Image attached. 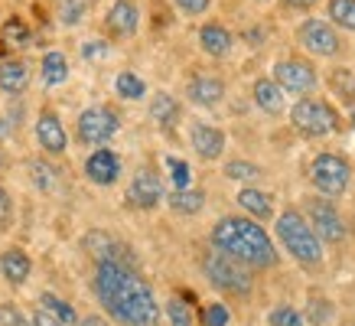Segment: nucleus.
Here are the masks:
<instances>
[{"label": "nucleus", "mask_w": 355, "mask_h": 326, "mask_svg": "<svg viewBox=\"0 0 355 326\" xmlns=\"http://www.w3.org/2000/svg\"><path fill=\"white\" fill-rule=\"evenodd\" d=\"M3 40L7 43H13V46H26L30 43V30H26V23L23 20H7V26H3Z\"/></svg>", "instance_id": "obj_30"}, {"label": "nucleus", "mask_w": 355, "mask_h": 326, "mask_svg": "<svg viewBox=\"0 0 355 326\" xmlns=\"http://www.w3.org/2000/svg\"><path fill=\"white\" fill-rule=\"evenodd\" d=\"M10 212H13L10 196H7V189L0 186V225H7V222H10Z\"/></svg>", "instance_id": "obj_42"}, {"label": "nucleus", "mask_w": 355, "mask_h": 326, "mask_svg": "<svg viewBox=\"0 0 355 326\" xmlns=\"http://www.w3.org/2000/svg\"><path fill=\"white\" fill-rule=\"evenodd\" d=\"M268 323L270 326H303V314L293 310V307H277L268 314Z\"/></svg>", "instance_id": "obj_29"}, {"label": "nucleus", "mask_w": 355, "mask_h": 326, "mask_svg": "<svg viewBox=\"0 0 355 326\" xmlns=\"http://www.w3.org/2000/svg\"><path fill=\"white\" fill-rule=\"evenodd\" d=\"M85 7H88V0H65V7H62L65 26H76V23L85 17Z\"/></svg>", "instance_id": "obj_37"}, {"label": "nucleus", "mask_w": 355, "mask_h": 326, "mask_svg": "<svg viewBox=\"0 0 355 326\" xmlns=\"http://www.w3.org/2000/svg\"><path fill=\"white\" fill-rule=\"evenodd\" d=\"M189 98H193V105L212 108V105H218V101L225 98V85H222V78L196 76L193 82H189Z\"/></svg>", "instance_id": "obj_15"}, {"label": "nucleus", "mask_w": 355, "mask_h": 326, "mask_svg": "<svg viewBox=\"0 0 355 326\" xmlns=\"http://www.w3.org/2000/svg\"><path fill=\"white\" fill-rule=\"evenodd\" d=\"M352 124H355V114H352Z\"/></svg>", "instance_id": "obj_48"}, {"label": "nucleus", "mask_w": 355, "mask_h": 326, "mask_svg": "<svg viewBox=\"0 0 355 326\" xmlns=\"http://www.w3.org/2000/svg\"><path fill=\"white\" fill-rule=\"evenodd\" d=\"M238 206L245 209L248 216H254V218H270L274 216L270 196L261 193V189H241V193H238Z\"/></svg>", "instance_id": "obj_22"}, {"label": "nucleus", "mask_w": 355, "mask_h": 326, "mask_svg": "<svg viewBox=\"0 0 355 326\" xmlns=\"http://www.w3.org/2000/svg\"><path fill=\"white\" fill-rule=\"evenodd\" d=\"M287 7H297V10H310V7H316L320 0H284Z\"/></svg>", "instance_id": "obj_44"}, {"label": "nucleus", "mask_w": 355, "mask_h": 326, "mask_svg": "<svg viewBox=\"0 0 355 326\" xmlns=\"http://www.w3.org/2000/svg\"><path fill=\"white\" fill-rule=\"evenodd\" d=\"M166 166H170V176H173V183H176V189H189V163L183 160H176V157H170L166 160Z\"/></svg>", "instance_id": "obj_36"}, {"label": "nucleus", "mask_w": 355, "mask_h": 326, "mask_svg": "<svg viewBox=\"0 0 355 326\" xmlns=\"http://www.w3.org/2000/svg\"><path fill=\"white\" fill-rule=\"evenodd\" d=\"M85 248L92 251V258L98 261V264H105V261H121V245L114 239H111L108 232H88L85 235ZM124 264V261H121Z\"/></svg>", "instance_id": "obj_19"}, {"label": "nucleus", "mask_w": 355, "mask_h": 326, "mask_svg": "<svg viewBox=\"0 0 355 326\" xmlns=\"http://www.w3.org/2000/svg\"><path fill=\"white\" fill-rule=\"evenodd\" d=\"M78 326H105L101 316H85V320H78Z\"/></svg>", "instance_id": "obj_45"}, {"label": "nucleus", "mask_w": 355, "mask_h": 326, "mask_svg": "<svg viewBox=\"0 0 355 326\" xmlns=\"http://www.w3.org/2000/svg\"><path fill=\"white\" fill-rule=\"evenodd\" d=\"M150 118L157 121V124H163V128H173V121L180 118V105H176V98L166 95V92H160V95L150 101Z\"/></svg>", "instance_id": "obj_23"}, {"label": "nucleus", "mask_w": 355, "mask_h": 326, "mask_svg": "<svg viewBox=\"0 0 355 326\" xmlns=\"http://www.w3.org/2000/svg\"><path fill=\"white\" fill-rule=\"evenodd\" d=\"M137 20H140V13H137V3H134V0H118L108 13V26H111V33H118V36L137 33Z\"/></svg>", "instance_id": "obj_16"}, {"label": "nucleus", "mask_w": 355, "mask_h": 326, "mask_svg": "<svg viewBox=\"0 0 355 326\" xmlns=\"http://www.w3.org/2000/svg\"><path fill=\"white\" fill-rule=\"evenodd\" d=\"M69 78V59L62 53H46L43 55V82L46 85H62Z\"/></svg>", "instance_id": "obj_25"}, {"label": "nucleus", "mask_w": 355, "mask_h": 326, "mask_svg": "<svg viewBox=\"0 0 355 326\" xmlns=\"http://www.w3.org/2000/svg\"><path fill=\"white\" fill-rule=\"evenodd\" d=\"M225 176L228 180H254V176H261V170L248 160H232L225 166Z\"/></svg>", "instance_id": "obj_32"}, {"label": "nucleus", "mask_w": 355, "mask_h": 326, "mask_svg": "<svg viewBox=\"0 0 355 326\" xmlns=\"http://www.w3.org/2000/svg\"><path fill=\"white\" fill-rule=\"evenodd\" d=\"M30 258L23 255L20 248H10V251H3L0 255V271H3V277L10 284H23L26 277H30Z\"/></svg>", "instance_id": "obj_21"}, {"label": "nucleus", "mask_w": 355, "mask_h": 326, "mask_svg": "<svg viewBox=\"0 0 355 326\" xmlns=\"http://www.w3.org/2000/svg\"><path fill=\"white\" fill-rule=\"evenodd\" d=\"M36 141H40V147L49 153H65L69 137H65L62 121L55 118L53 111H43V114H40V121H36Z\"/></svg>", "instance_id": "obj_12"}, {"label": "nucleus", "mask_w": 355, "mask_h": 326, "mask_svg": "<svg viewBox=\"0 0 355 326\" xmlns=\"http://www.w3.org/2000/svg\"><path fill=\"white\" fill-rule=\"evenodd\" d=\"M310 176H313V186L326 196V199H333V196H343L349 189V163L339 157V153H320L310 166Z\"/></svg>", "instance_id": "obj_5"}, {"label": "nucleus", "mask_w": 355, "mask_h": 326, "mask_svg": "<svg viewBox=\"0 0 355 326\" xmlns=\"http://www.w3.org/2000/svg\"><path fill=\"white\" fill-rule=\"evenodd\" d=\"M212 245L222 255L235 258L238 264H251V268H270L274 264V241L268 239V232L251 222V218H218L212 228Z\"/></svg>", "instance_id": "obj_2"}, {"label": "nucleus", "mask_w": 355, "mask_h": 326, "mask_svg": "<svg viewBox=\"0 0 355 326\" xmlns=\"http://www.w3.org/2000/svg\"><path fill=\"white\" fill-rule=\"evenodd\" d=\"M121 173V160L114 151H95L85 160V176L98 186H111Z\"/></svg>", "instance_id": "obj_13"}, {"label": "nucleus", "mask_w": 355, "mask_h": 326, "mask_svg": "<svg viewBox=\"0 0 355 326\" xmlns=\"http://www.w3.org/2000/svg\"><path fill=\"white\" fill-rule=\"evenodd\" d=\"M82 53H85V59H95V55L108 53V46H105V43H85V49H82Z\"/></svg>", "instance_id": "obj_43"}, {"label": "nucleus", "mask_w": 355, "mask_h": 326, "mask_svg": "<svg viewBox=\"0 0 355 326\" xmlns=\"http://www.w3.org/2000/svg\"><path fill=\"white\" fill-rule=\"evenodd\" d=\"M300 43L306 53L323 55V59H333V55H339V49H343L339 33L333 30V23H326V20H303Z\"/></svg>", "instance_id": "obj_7"}, {"label": "nucleus", "mask_w": 355, "mask_h": 326, "mask_svg": "<svg viewBox=\"0 0 355 326\" xmlns=\"http://www.w3.org/2000/svg\"><path fill=\"white\" fill-rule=\"evenodd\" d=\"M166 316H170L173 326H193V314H189V307L183 300H170L166 304Z\"/></svg>", "instance_id": "obj_35"}, {"label": "nucleus", "mask_w": 355, "mask_h": 326, "mask_svg": "<svg viewBox=\"0 0 355 326\" xmlns=\"http://www.w3.org/2000/svg\"><path fill=\"white\" fill-rule=\"evenodd\" d=\"M0 326H30V320L13 304H0Z\"/></svg>", "instance_id": "obj_38"}, {"label": "nucleus", "mask_w": 355, "mask_h": 326, "mask_svg": "<svg viewBox=\"0 0 355 326\" xmlns=\"http://www.w3.org/2000/svg\"><path fill=\"white\" fill-rule=\"evenodd\" d=\"M40 307H43V310H49V314H53L55 320H62L65 326L78 323V314L72 310V304H65V300H59L55 293H43V297H40Z\"/></svg>", "instance_id": "obj_26"}, {"label": "nucleus", "mask_w": 355, "mask_h": 326, "mask_svg": "<svg viewBox=\"0 0 355 326\" xmlns=\"http://www.w3.org/2000/svg\"><path fill=\"white\" fill-rule=\"evenodd\" d=\"M202 323L205 326H228L232 323V314H228V307H222V304H209L202 310Z\"/></svg>", "instance_id": "obj_34"}, {"label": "nucleus", "mask_w": 355, "mask_h": 326, "mask_svg": "<svg viewBox=\"0 0 355 326\" xmlns=\"http://www.w3.org/2000/svg\"><path fill=\"white\" fill-rule=\"evenodd\" d=\"M30 176H33V183L40 186V189H53L55 186V170L53 166H46V163H40V160L30 163Z\"/></svg>", "instance_id": "obj_31"}, {"label": "nucleus", "mask_w": 355, "mask_h": 326, "mask_svg": "<svg viewBox=\"0 0 355 326\" xmlns=\"http://www.w3.org/2000/svg\"><path fill=\"white\" fill-rule=\"evenodd\" d=\"M199 46L209 55H228L232 53V33L222 23H205L202 30H199Z\"/></svg>", "instance_id": "obj_17"}, {"label": "nucleus", "mask_w": 355, "mask_h": 326, "mask_svg": "<svg viewBox=\"0 0 355 326\" xmlns=\"http://www.w3.org/2000/svg\"><path fill=\"white\" fill-rule=\"evenodd\" d=\"M173 3L183 13H189V17H199V13L209 10V0H173Z\"/></svg>", "instance_id": "obj_39"}, {"label": "nucleus", "mask_w": 355, "mask_h": 326, "mask_svg": "<svg viewBox=\"0 0 355 326\" xmlns=\"http://www.w3.org/2000/svg\"><path fill=\"white\" fill-rule=\"evenodd\" d=\"M114 88H118V95H121V98H130V101L144 98V92H147L144 78L134 76V72H118V78H114Z\"/></svg>", "instance_id": "obj_28"}, {"label": "nucleus", "mask_w": 355, "mask_h": 326, "mask_svg": "<svg viewBox=\"0 0 355 326\" xmlns=\"http://www.w3.org/2000/svg\"><path fill=\"white\" fill-rule=\"evenodd\" d=\"M274 228H277V239L284 241V248L300 264H320L323 261V241L313 235V228L306 225V218L300 212H293V209L280 212Z\"/></svg>", "instance_id": "obj_3"}, {"label": "nucleus", "mask_w": 355, "mask_h": 326, "mask_svg": "<svg viewBox=\"0 0 355 326\" xmlns=\"http://www.w3.org/2000/svg\"><path fill=\"white\" fill-rule=\"evenodd\" d=\"M310 222L306 225L313 228V235L320 241H343L345 239V222L339 218L333 203L326 199H310Z\"/></svg>", "instance_id": "obj_9"}, {"label": "nucleus", "mask_w": 355, "mask_h": 326, "mask_svg": "<svg viewBox=\"0 0 355 326\" xmlns=\"http://www.w3.org/2000/svg\"><path fill=\"white\" fill-rule=\"evenodd\" d=\"M189 137H193V147L202 160H216L218 153L225 151V134L218 128H212V124H193Z\"/></svg>", "instance_id": "obj_14"}, {"label": "nucleus", "mask_w": 355, "mask_h": 326, "mask_svg": "<svg viewBox=\"0 0 355 326\" xmlns=\"http://www.w3.org/2000/svg\"><path fill=\"white\" fill-rule=\"evenodd\" d=\"M274 82L287 92H297V95H306L316 88V69L303 59H280L274 65Z\"/></svg>", "instance_id": "obj_10"}, {"label": "nucleus", "mask_w": 355, "mask_h": 326, "mask_svg": "<svg viewBox=\"0 0 355 326\" xmlns=\"http://www.w3.org/2000/svg\"><path fill=\"white\" fill-rule=\"evenodd\" d=\"M329 20L355 33V0H329Z\"/></svg>", "instance_id": "obj_27"}, {"label": "nucleus", "mask_w": 355, "mask_h": 326, "mask_svg": "<svg viewBox=\"0 0 355 326\" xmlns=\"http://www.w3.org/2000/svg\"><path fill=\"white\" fill-rule=\"evenodd\" d=\"M0 166H3V157H0Z\"/></svg>", "instance_id": "obj_47"}, {"label": "nucleus", "mask_w": 355, "mask_h": 326, "mask_svg": "<svg viewBox=\"0 0 355 326\" xmlns=\"http://www.w3.org/2000/svg\"><path fill=\"white\" fill-rule=\"evenodd\" d=\"M291 121H293V128L303 130L306 137H323V134L339 130V114H336L333 105L313 101V98H303V101L293 105Z\"/></svg>", "instance_id": "obj_4"}, {"label": "nucleus", "mask_w": 355, "mask_h": 326, "mask_svg": "<svg viewBox=\"0 0 355 326\" xmlns=\"http://www.w3.org/2000/svg\"><path fill=\"white\" fill-rule=\"evenodd\" d=\"M160 199H163V183H160V176L157 173L140 170V173L130 180V186H128V203L130 206L153 209V206H160Z\"/></svg>", "instance_id": "obj_11"}, {"label": "nucleus", "mask_w": 355, "mask_h": 326, "mask_svg": "<svg viewBox=\"0 0 355 326\" xmlns=\"http://www.w3.org/2000/svg\"><path fill=\"white\" fill-rule=\"evenodd\" d=\"M333 85L339 88V92L345 95V101L352 105V101H355V76L349 72V69H336V72H333Z\"/></svg>", "instance_id": "obj_33"}, {"label": "nucleus", "mask_w": 355, "mask_h": 326, "mask_svg": "<svg viewBox=\"0 0 355 326\" xmlns=\"http://www.w3.org/2000/svg\"><path fill=\"white\" fill-rule=\"evenodd\" d=\"M254 101H258L261 111H268V114H280L284 111V88L274 82V78H258L254 82Z\"/></svg>", "instance_id": "obj_18"}, {"label": "nucleus", "mask_w": 355, "mask_h": 326, "mask_svg": "<svg viewBox=\"0 0 355 326\" xmlns=\"http://www.w3.org/2000/svg\"><path fill=\"white\" fill-rule=\"evenodd\" d=\"M7 134H10V128H7V121H0V141H3Z\"/></svg>", "instance_id": "obj_46"}, {"label": "nucleus", "mask_w": 355, "mask_h": 326, "mask_svg": "<svg viewBox=\"0 0 355 326\" xmlns=\"http://www.w3.org/2000/svg\"><path fill=\"white\" fill-rule=\"evenodd\" d=\"M95 293L101 307L124 326H157V320H160V304L147 287V281H140L121 261L98 264Z\"/></svg>", "instance_id": "obj_1"}, {"label": "nucleus", "mask_w": 355, "mask_h": 326, "mask_svg": "<svg viewBox=\"0 0 355 326\" xmlns=\"http://www.w3.org/2000/svg\"><path fill=\"white\" fill-rule=\"evenodd\" d=\"M30 82V69L20 62V59H7L0 62V88L10 92V95H20L23 88Z\"/></svg>", "instance_id": "obj_20"}, {"label": "nucleus", "mask_w": 355, "mask_h": 326, "mask_svg": "<svg viewBox=\"0 0 355 326\" xmlns=\"http://www.w3.org/2000/svg\"><path fill=\"white\" fill-rule=\"evenodd\" d=\"M33 326H65V323H62V320H55L49 310L36 307V314H33Z\"/></svg>", "instance_id": "obj_40"}, {"label": "nucleus", "mask_w": 355, "mask_h": 326, "mask_svg": "<svg viewBox=\"0 0 355 326\" xmlns=\"http://www.w3.org/2000/svg\"><path fill=\"white\" fill-rule=\"evenodd\" d=\"M205 277L216 284L218 291L238 293V297H245V293L251 291V277H248L245 264H238L235 258H228L222 251H216V255L205 258Z\"/></svg>", "instance_id": "obj_6"}, {"label": "nucleus", "mask_w": 355, "mask_h": 326, "mask_svg": "<svg viewBox=\"0 0 355 326\" xmlns=\"http://www.w3.org/2000/svg\"><path fill=\"white\" fill-rule=\"evenodd\" d=\"M202 206H205L202 189H176V193H170V209L183 212V216H196Z\"/></svg>", "instance_id": "obj_24"}, {"label": "nucleus", "mask_w": 355, "mask_h": 326, "mask_svg": "<svg viewBox=\"0 0 355 326\" xmlns=\"http://www.w3.org/2000/svg\"><path fill=\"white\" fill-rule=\"evenodd\" d=\"M313 307H316V310H313V323H323V320H329V316H333V304H329V300H313Z\"/></svg>", "instance_id": "obj_41"}, {"label": "nucleus", "mask_w": 355, "mask_h": 326, "mask_svg": "<svg viewBox=\"0 0 355 326\" xmlns=\"http://www.w3.org/2000/svg\"><path fill=\"white\" fill-rule=\"evenodd\" d=\"M118 130V114L111 108H88L78 114V141L82 144H108Z\"/></svg>", "instance_id": "obj_8"}]
</instances>
